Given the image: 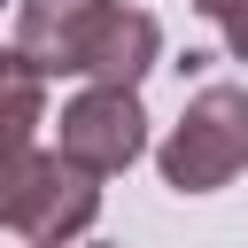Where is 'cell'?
<instances>
[{"instance_id": "obj_1", "label": "cell", "mask_w": 248, "mask_h": 248, "mask_svg": "<svg viewBox=\"0 0 248 248\" xmlns=\"http://www.w3.org/2000/svg\"><path fill=\"white\" fill-rule=\"evenodd\" d=\"M16 54L46 78H108L140 85L163 54V23L124 0H23L16 8Z\"/></svg>"}, {"instance_id": "obj_2", "label": "cell", "mask_w": 248, "mask_h": 248, "mask_svg": "<svg viewBox=\"0 0 248 248\" xmlns=\"http://www.w3.org/2000/svg\"><path fill=\"white\" fill-rule=\"evenodd\" d=\"M101 217V170H85L78 155H16L0 163V225L31 248H54V240H78L85 225Z\"/></svg>"}, {"instance_id": "obj_3", "label": "cell", "mask_w": 248, "mask_h": 248, "mask_svg": "<svg viewBox=\"0 0 248 248\" xmlns=\"http://www.w3.org/2000/svg\"><path fill=\"white\" fill-rule=\"evenodd\" d=\"M163 186L178 194H217L248 170V93L240 85H202L186 101V116L163 140Z\"/></svg>"}, {"instance_id": "obj_4", "label": "cell", "mask_w": 248, "mask_h": 248, "mask_svg": "<svg viewBox=\"0 0 248 248\" xmlns=\"http://www.w3.org/2000/svg\"><path fill=\"white\" fill-rule=\"evenodd\" d=\"M54 147H62V155H78V163H85V170H101V178L132 170V163H140V147H147V108H140V93H132V85L93 78L78 101H62V116H54Z\"/></svg>"}, {"instance_id": "obj_5", "label": "cell", "mask_w": 248, "mask_h": 248, "mask_svg": "<svg viewBox=\"0 0 248 248\" xmlns=\"http://www.w3.org/2000/svg\"><path fill=\"white\" fill-rule=\"evenodd\" d=\"M39 85H46V70L23 62V54L8 46V62H0V163L31 155V132H39Z\"/></svg>"}, {"instance_id": "obj_6", "label": "cell", "mask_w": 248, "mask_h": 248, "mask_svg": "<svg viewBox=\"0 0 248 248\" xmlns=\"http://www.w3.org/2000/svg\"><path fill=\"white\" fill-rule=\"evenodd\" d=\"M194 8H202V16H209V23L225 31V46H232V54L248 62V0H194Z\"/></svg>"}]
</instances>
